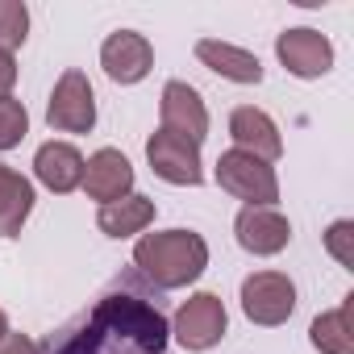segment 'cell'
Segmentation results:
<instances>
[{
  "label": "cell",
  "mask_w": 354,
  "mask_h": 354,
  "mask_svg": "<svg viewBox=\"0 0 354 354\" xmlns=\"http://www.w3.org/2000/svg\"><path fill=\"white\" fill-rule=\"evenodd\" d=\"M230 138H234V150H246L263 162H275L283 154V138H279V125L271 121V113L254 109V104H238L230 113Z\"/></svg>",
  "instance_id": "obj_13"
},
{
  "label": "cell",
  "mask_w": 354,
  "mask_h": 354,
  "mask_svg": "<svg viewBox=\"0 0 354 354\" xmlns=\"http://www.w3.org/2000/svg\"><path fill=\"white\" fill-rule=\"evenodd\" d=\"M225 333H230V313L217 292H192L171 317V337L192 354L213 350Z\"/></svg>",
  "instance_id": "obj_4"
},
{
  "label": "cell",
  "mask_w": 354,
  "mask_h": 354,
  "mask_svg": "<svg viewBox=\"0 0 354 354\" xmlns=\"http://www.w3.org/2000/svg\"><path fill=\"white\" fill-rule=\"evenodd\" d=\"M80 188L88 192V201L113 205V201H121V196L133 192V162L117 146H100L92 158H84V180H80Z\"/></svg>",
  "instance_id": "obj_11"
},
{
  "label": "cell",
  "mask_w": 354,
  "mask_h": 354,
  "mask_svg": "<svg viewBox=\"0 0 354 354\" xmlns=\"http://www.w3.org/2000/svg\"><path fill=\"white\" fill-rule=\"evenodd\" d=\"M217 184L221 192H230L234 201H242V209H275L279 201V175L271 162L246 154V150H225L217 158Z\"/></svg>",
  "instance_id": "obj_3"
},
{
  "label": "cell",
  "mask_w": 354,
  "mask_h": 354,
  "mask_svg": "<svg viewBox=\"0 0 354 354\" xmlns=\"http://www.w3.org/2000/svg\"><path fill=\"white\" fill-rule=\"evenodd\" d=\"M350 308H354V296H346L337 308L313 317L308 325V342L317 354H354V325H350Z\"/></svg>",
  "instance_id": "obj_18"
},
{
  "label": "cell",
  "mask_w": 354,
  "mask_h": 354,
  "mask_svg": "<svg viewBox=\"0 0 354 354\" xmlns=\"http://www.w3.org/2000/svg\"><path fill=\"white\" fill-rule=\"evenodd\" d=\"M0 354H46V350H42L30 333H13V329H9L5 337H0Z\"/></svg>",
  "instance_id": "obj_22"
},
{
  "label": "cell",
  "mask_w": 354,
  "mask_h": 354,
  "mask_svg": "<svg viewBox=\"0 0 354 354\" xmlns=\"http://www.w3.org/2000/svg\"><path fill=\"white\" fill-rule=\"evenodd\" d=\"M46 125L55 133H92L96 129V92L80 67H67L55 80V92L46 104Z\"/></svg>",
  "instance_id": "obj_5"
},
{
  "label": "cell",
  "mask_w": 354,
  "mask_h": 354,
  "mask_svg": "<svg viewBox=\"0 0 354 354\" xmlns=\"http://www.w3.org/2000/svg\"><path fill=\"white\" fill-rule=\"evenodd\" d=\"M234 238L246 254L254 259H271L279 250H288L292 242V221L279 209H242L234 217Z\"/></svg>",
  "instance_id": "obj_12"
},
{
  "label": "cell",
  "mask_w": 354,
  "mask_h": 354,
  "mask_svg": "<svg viewBox=\"0 0 354 354\" xmlns=\"http://www.w3.org/2000/svg\"><path fill=\"white\" fill-rule=\"evenodd\" d=\"M34 175H38V184L55 196H67L80 188L84 180V154L71 146V142H42L38 154H34Z\"/></svg>",
  "instance_id": "obj_14"
},
{
  "label": "cell",
  "mask_w": 354,
  "mask_h": 354,
  "mask_svg": "<svg viewBox=\"0 0 354 354\" xmlns=\"http://www.w3.org/2000/svg\"><path fill=\"white\" fill-rule=\"evenodd\" d=\"M242 313L250 325L275 329L296 313V283L283 271H254L242 279Z\"/></svg>",
  "instance_id": "obj_6"
},
{
  "label": "cell",
  "mask_w": 354,
  "mask_h": 354,
  "mask_svg": "<svg viewBox=\"0 0 354 354\" xmlns=\"http://www.w3.org/2000/svg\"><path fill=\"white\" fill-rule=\"evenodd\" d=\"M325 250L346 267V271H354V221H333L329 230H325Z\"/></svg>",
  "instance_id": "obj_21"
},
{
  "label": "cell",
  "mask_w": 354,
  "mask_h": 354,
  "mask_svg": "<svg viewBox=\"0 0 354 354\" xmlns=\"http://www.w3.org/2000/svg\"><path fill=\"white\" fill-rule=\"evenodd\" d=\"M158 129L184 138L192 146H201L209 138V109H205V96L184 84V80H167L162 84V96H158Z\"/></svg>",
  "instance_id": "obj_8"
},
{
  "label": "cell",
  "mask_w": 354,
  "mask_h": 354,
  "mask_svg": "<svg viewBox=\"0 0 354 354\" xmlns=\"http://www.w3.org/2000/svg\"><path fill=\"white\" fill-rule=\"evenodd\" d=\"M154 217H158L154 201L142 196V192H129V196H121V201H113V205H100L96 225H100L104 238H133V234L150 230Z\"/></svg>",
  "instance_id": "obj_16"
},
{
  "label": "cell",
  "mask_w": 354,
  "mask_h": 354,
  "mask_svg": "<svg viewBox=\"0 0 354 354\" xmlns=\"http://www.w3.org/2000/svg\"><path fill=\"white\" fill-rule=\"evenodd\" d=\"M133 267L154 292H180L209 271V242L196 230L142 234L133 246Z\"/></svg>",
  "instance_id": "obj_2"
},
{
  "label": "cell",
  "mask_w": 354,
  "mask_h": 354,
  "mask_svg": "<svg viewBox=\"0 0 354 354\" xmlns=\"http://www.w3.org/2000/svg\"><path fill=\"white\" fill-rule=\"evenodd\" d=\"M196 59H201L213 75H221V80H230V84H263V63H259V55H250V50H242V46H234V42L201 38V42H196Z\"/></svg>",
  "instance_id": "obj_15"
},
{
  "label": "cell",
  "mask_w": 354,
  "mask_h": 354,
  "mask_svg": "<svg viewBox=\"0 0 354 354\" xmlns=\"http://www.w3.org/2000/svg\"><path fill=\"white\" fill-rule=\"evenodd\" d=\"M34 201H38L34 184L26 180L21 171L0 162V238H17L21 234V225L34 213Z\"/></svg>",
  "instance_id": "obj_17"
},
{
  "label": "cell",
  "mask_w": 354,
  "mask_h": 354,
  "mask_svg": "<svg viewBox=\"0 0 354 354\" xmlns=\"http://www.w3.org/2000/svg\"><path fill=\"white\" fill-rule=\"evenodd\" d=\"M13 84H17V59L9 50H0V100L13 96Z\"/></svg>",
  "instance_id": "obj_23"
},
{
  "label": "cell",
  "mask_w": 354,
  "mask_h": 354,
  "mask_svg": "<svg viewBox=\"0 0 354 354\" xmlns=\"http://www.w3.org/2000/svg\"><path fill=\"white\" fill-rule=\"evenodd\" d=\"M26 133H30V113H26V104L13 100V96H5V100H0V150L21 146Z\"/></svg>",
  "instance_id": "obj_20"
},
{
  "label": "cell",
  "mask_w": 354,
  "mask_h": 354,
  "mask_svg": "<svg viewBox=\"0 0 354 354\" xmlns=\"http://www.w3.org/2000/svg\"><path fill=\"white\" fill-rule=\"evenodd\" d=\"M146 162H150V171L158 175L162 184H175V188H201L205 184L201 146L175 138L167 129H154L146 138Z\"/></svg>",
  "instance_id": "obj_7"
},
{
  "label": "cell",
  "mask_w": 354,
  "mask_h": 354,
  "mask_svg": "<svg viewBox=\"0 0 354 354\" xmlns=\"http://www.w3.org/2000/svg\"><path fill=\"white\" fill-rule=\"evenodd\" d=\"M30 38V9L26 0H0V50H21Z\"/></svg>",
  "instance_id": "obj_19"
},
{
  "label": "cell",
  "mask_w": 354,
  "mask_h": 354,
  "mask_svg": "<svg viewBox=\"0 0 354 354\" xmlns=\"http://www.w3.org/2000/svg\"><path fill=\"white\" fill-rule=\"evenodd\" d=\"M9 333V317H5V308H0V337Z\"/></svg>",
  "instance_id": "obj_24"
},
{
  "label": "cell",
  "mask_w": 354,
  "mask_h": 354,
  "mask_svg": "<svg viewBox=\"0 0 354 354\" xmlns=\"http://www.w3.org/2000/svg\"><path fill=\"white\" fill-rule=\"evenodd\" d=\"M275 59H279L283 71L296 75V80H321V75H329V67H333V42H329L321 30L296 26V30H283V34L275 38Z\"/></svg>",
  "instance_id": "obj_9"
},
{
  "label": "cell",
  "mask_w": 354,
  "mask_h": 354,
  "mask_svg": "<svg viewBox=\"0 0 354 354\" xmlns=\"http://www.w3.org/2000/svg\"><path fill=\"white\" fill-rule=\"evenodd\" d=\"M167 346L171 321L158 308V296L150 300V288H133L129 275L50 333L46 354H167Z\"/></svg>",
  "instance_id": "obj_1"
},
{
  "label": "cell",
  "mask_w": 354,
  "mask_h": 354,
  "mask_svg": "<svg viewBox=\"0 0 354 354\" xmlns=\"http://www.w3.org/2000/svg\"><path fill=\"white\" fill-rule=\"evenodd\" d=\"M100 67H104V75H109L113 84H121V88L142 84V80L154 71V46H150V38L138 34V30H117V34H109L104 46H100Z\"/></svg>",
  "instance_id": "obj_10"
}]
</instances>
